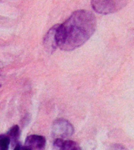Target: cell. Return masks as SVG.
<instances>
[{
    "label": "cell",
    "mask_w": 134,
    "mask_h": 150,
    "mask_svg": "<svg viewBox=\"0 0 134 150\" xmlns=\"http://www.w3.org/2000/svg\"><path fill=\"white\" fill-rule=\"evenodd\" d=\"M56 150H81L77 143L71 140H65L62 138H57L54 142Z\"/></svg>",
    "instance_id": "cell-6"
},
{
    "label": "cell",
    "mask_w": 134,
    "mask_h": 150,
    "mask_svg": "<svg viewBox=\"0 0 134 150\" xmlns=\"http://www.w3.org/2000/svg\"><path fill=\"white\" fill-rule=\"evenodd\" d=\"M10 140L6 134H0V150H9Z\"/></svg>",
    "instance_id": "cell-8"
},
{
    "label": "cell",
    "mask_w": 134,
    "mask_h": 150,
    "mask_svg": "<svg viewBox=\"0 0 134 150\" xmlns=\"http://www.w3.org/2000/svg\"><path fill=\"white\" fill-rule=\"evenodd\" d=\"M6 135L9 137L10 140V145L12 147L14 148L16 145H18V140L20 138V128L18 125H14L12 127L7 131Z\"/></svg>",
    "instance_id": "cell-7"
},
{
    "label": "cell",
    "mask_w": 134,
    "mask_h": 150,
    "mask_svg": "<svg viewBox=\"0 0 134 150\" xmlns=\"http://www.w3.org/2000/svg\"><path fill=\"white\" fill-rule=\"evenodd\" d=\"M58 25H55L47 32L43 39V44L47 51L52 53L58 47Z\"/></svg>",
    "instance_id": "cell-4"
},
{
    "label": "cell",
    "mask_w": 134,
    "mask_h": 150,
    "mask_svg": "<svg viewBox=\"0 0 134 150\" xmlns=\"http://www.w3.org/2000/svg\"><path fill=\"white\" fill-rule=\"evenodd\" d=\"M96 28V19L88 10L75 11L62 25H58V48L69 51L85 44Z\"/></svg>",
    "instance_id": "cell-1"
},
{
    "label": "cell",
    "mask_w": 134,
    "mask_h": 150,
    "mask_svg": "<svg viewBox=\"0 0 134 150\" xmlns=\"http://www.w3.org/2000/svg\"><path fill=\"white\" fill-rule=\"evenodd\" d=\"M0 86H1V85H0Z\"/></svg>",
    "instance_id": "cell-10"
},
{
    "label": "cell",
    "mask_w": 134,
    "mask_h": 150,
    "mask_svg": "<svg viewBox=\"0 0 134 150\" xmlns=\"http://www.w3.org/2000/svg\"><path fill=\"white\" fill-rule=\"evenodd\" d=\"M14 150H31L29 147H27L26 145H21L20 143H18V145H16L14 149Z\"/></svg>",
    "instance_id": "cell-9"
},
{
    "label": "cell",
    "mask_w": 134,
    "mask_h": 150,
    "mask_svg": "<svg viewBox=\"0 0 134 150\" xmlns=\"http://www.w3.org/2000/svg\"><path fill=\"white\" fill-rule=\"evenodd\" d=\"M127 0H92V6L101 14L115 13L126 5Z\"/></svg>",
    "instance_id": "cell-2"
},
{
    "label": "cell",
    "mask_w": 134,
    "mask_h": 150,
    "mask_svg": "<svg viewBox=\"0 0 134 150\" xmlns=\"http://www.w3.org/2000/svg\"><path fill=\"white\" fill-rule=\"evenodd\" d=\"M74 131L73 127L69 121L59 119L55 121L52 127V135L55 139L66 138L72 135Z\"/></svg>",
    "instance_id": "cell-3"
},
{
    "label": "cell",
    "mask_w": 134,
    "mask_h": 150,
    "mask_svg": "<svg viewBox=\"0 0 134 150\" xmlns=\"http://www.w3.org/2000/svg\"><path fill=\"white\" fill-rule=\"evenodd\" d=\"M46 142L47 141L43 136L32 134L26 138L25 145L29 148L31 150H44Z\"/></svg>",
    "instance_id": "cell-5"
}]
</instances>
